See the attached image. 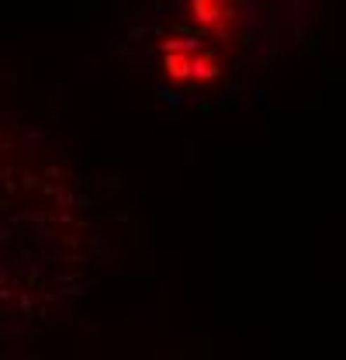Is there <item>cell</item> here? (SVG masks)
Here are the masks:
<instances>
[{
    "instance_id": "1",
    "label": "cell",
    "mask_w": 346,
    "mask_h": 360,
    "mask_svg": "<svg viewBox=\"0 0 346 360\" xmlns=\"http://www.w3.org/2000/svg\"><path fill=\"white\" fill-rule=\"evenodd\" d=\"M167 73L173 80H194V84H208L218 77V59L208 52H167Z\"/></svg>"
},
{
    "instance_id": "2",
    "label": "cell",
    "mask_w": 346,
    "mask_h": 360,
    "mask_svg": "<svg viewBox=\"0 0 346 360\" xmlns=\"http://www.w3.org/2000/svg\"><path fill=\"white\" fill-rule=\"evenodd\" d=\"M236 18L232 0H191V21L198 28H208L215 35H225V25Z\"/></svg>"
},
{
    "instance_id": "3",
    "label": "cell",
    "mask_w": 346,
    "mask_h": 360,
    "mask_svg": "<svg viewBox=\"0 0 346 360\" xmlns=\"http://www.w3.org/2000/svg\"><path fill=\"white\" fill-rule=\"evenodd\" d=\"M160 49L163 52H198L201 49V39H187V35H167L163 42H160Z\"/></svg>"
}]
</instances>
